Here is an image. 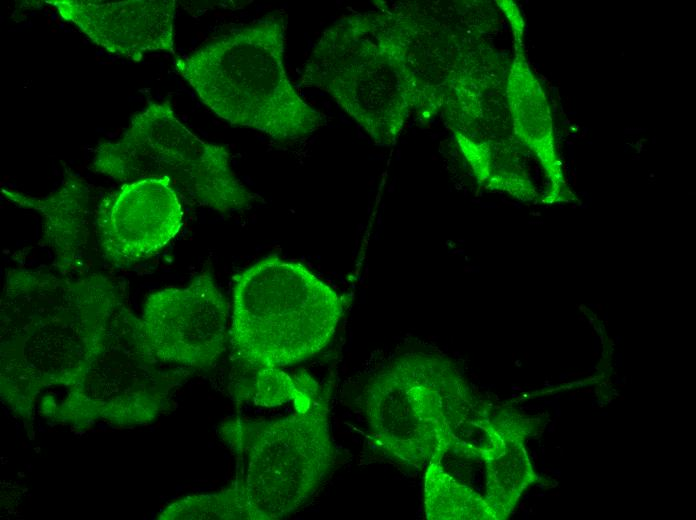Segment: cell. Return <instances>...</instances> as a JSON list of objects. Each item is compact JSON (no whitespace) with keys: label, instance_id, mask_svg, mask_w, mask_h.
I'll return each mask as SVG.
<instances>
[{"label":"cell","instance_id":"9","mask_svg":"<svg viewBox=\"0 0 696 520\" xmlns=\"http://www.w3.org/2000/svg\"><path fill=\"white\" fill-rule=\"evenodd\" d=\"M3 193L22 207L41 211L45 217L44 234L50 239L57 260H62L63 265L78 262L76 254L85 244L88 212L86 189L75 176L73 180L68 177L62 188L44 199L10 190Z\"/></svg>","mask_w":696,"mask_h":520},{"label":"cell","instance_id":"4","mask_svg":"<svg viewBox=\"0 0 696 520\" xmlns=\"http://www.w3.org/2000/svg\"><path fill=\"white\" fill-rule=\"evenodd\" d=\"M344 310L342 298L298 263L271 256L234 277L229 338L248 368H283L323 350Z\"/></svg>","mask_w":696,"mask_h":520},{"label":"cell","instance_id":"1","mask_svg":"<svg viewBox=\"0 0 696 520\" xmlns=\"http://www.w3.org/2000/svg\"><path fill=\"white\" fill-rule=\"evenodd\" d=\"M127 314L114 283L100 274L12 270L1 301L2 373L42 385L84 381Z\"/></svg>","mask_w":696,"mask_h":520},{"label":"cell","instance_id":"3","mask_svg":"<svg viewBox=\"0 0 696 520\" xmlns=\"http://www.w3.org/2000/svg\"><path fill=\"white\" fill-rule=\"evenodd\" d=\"M295 379V412L264 421L237 418L223 428L226 442L244 458V475L232 484L243 520L289 516L311 498L333 467L329 392L306 372Z\"/></svg>","mask_w":696,"mask_h":520},{"label":"cell","instance_id":"10","mask_svg":"<svg viewBox=\"0 0 696 520\" xmlns=\"http://www.w3.org/2000/svg\"><path fill=\"white\" fill-rule=\"evenodd\" d=\"M297 389L294 376L282 368H268L256 371L254 403L262 406H275L291 402Z\"/></svg>","mask_w":696,"mask_h":520},{"label":"cell","instance_id":"7","mask_svg":"<svg viewBox=\"0 0 696 520\" xmlns=\"http://www.w3.org/2000/svg\"><path fill=\"white\" fill-rule=\"evenodd\" d=\"M183 210L165 177L129 181L107 195L95 211V230L103 256L130 265L155 255L179 232Z\"/></svg>","mask_w":696,"mask_h":520},{"label":"cell","instance_id":"5","mask_svg":"<svg viewBox=\"0 0 696 520\" xmlns=\"http://www.w3.org/2000/svg\"><path fill=\"white\" fill-rule=\"evenodd\" d=\"M92 168L127 182L168 178L188 202L220 212L247 208L256 198L231 168L226 147L197 137L168 101L134 114L116 141L100 143Z\"/></svg>","mask_w":696,"mask_h":520},{"label":"cell","instance_id":"2","mask_svg":"<svg viewBox=\"0 0 696 520\" xmlns=\"http://www.w3.org/2000/svg\"><path fill=\"white\" fill-rule=\"evenodd\" d=\"M287 20L267 15L175 60L176 71L220 118L275 140L303 138L323 115L299 96L283 65Z\"/></svg>","mask_w":696,"mask_h":520},{"label":"cell","instance_id":"6","mask_svg":"<svg viewBox=\"0 0 696 520\" xmlns=\"http://www.w3.org/2000/svg\"><path fill=\"white\" fill-rule=\"evenodd\" d=\"M229 305L209 273L183 288H165L146 300L140 330L159 362L190 368L212 366L225 351Z\"/></svg>","mask_w":696,"mask_h":520},{"label":"cell","instance_id":"8","mask_svg":"<svg viewBox=\"0 0 696 520\" xmlns=\"http://www.w3.org/2000/svg\"><path fill=\"white\" fill-rule=\"evenodd\" d=\"M108 52L140 61L149 51L174 53V0H47Z\"/></svg>","mask_w":696,"mask_h":520}]
</instances>
